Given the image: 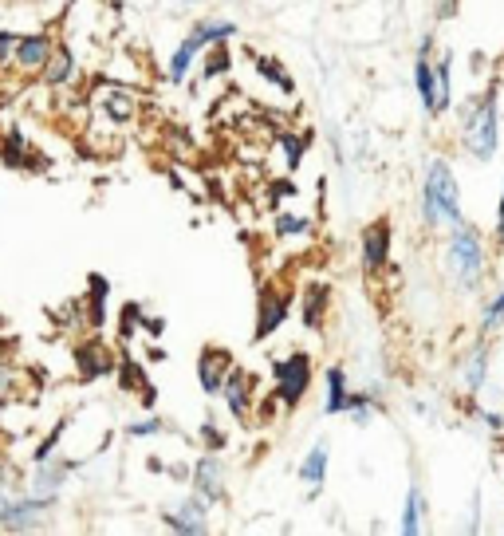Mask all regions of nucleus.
Segmentation results:
<instances>
[{
    "mask_svg": "<svg viewBox=\"0 0 504 536\" xmlns=\"http://www.w3.org/2000/svg\"><path fill=\"white\" fill-rule=\"evenodd\" d=\"M418 221L426 233H449L465 221L461 209V182L449 166V158H430L422 170V190H418Z\"/></svg>",
    "mask_w": 504,
    "mask_h": 536,
    "instance_id": "nucleus-1",
    "label": "nucleus"
},
{
    "mask_svg": "<svg viewBox=\"0 0 504 536\" xmlns=\"http://www.w3.org/2000/svg\"><path fill=\"white\" fill-rule=\"evenodd\" d=\"M457 123H461V150L473 162L489 166L501 150V91L489 87V91L465 99L457 111Z\"/></svg>",
    "mask_w": 504,
    "mask_h": 536,
    "instance_id": "nucleus-2",
    "label": "nucleus"
},
{
    "mask_svg": "<svg viewBox=\"0 0 504 536\" xmlns=\"http://www.w3.org/2000/svg\"><path fill=\"white\" fill-rule=\"evenodd\" d=\"M445 276L453 280L457 292H477L489 276V245L485 233L473 221H461L457 229L445 233Z\"/></svg>",
    "mask_w": 504,
    "mask_h": 536,
    "instance_id": "nucleus-3",
    "label": "nucleus"
},
{
    "mask_svg": "<svg viewBox=\"0 0 504 536\" xmlns=\"http://www.w3.org/2000/svg\"><path fill=\"white\" fill-rule=\"evenodd\" d=\"M268 371H272V395L276 402L292 414V410H300L304 399L312 395V383H315V363L308 351H288V355H276L272 363H268Z\"/></svg>",
    "mask_w": 504,
    "mask_h": 536,
    "instance_id": "nucleus-4",
    "label": "nucleus"
},
{
    "mask_svg": "<svg viewBox=\"0 0 504 536\" xmlns=\"http://www.w3.org/2000/svg\"><path fill=\"white\" fill-rule=\"evenodd\" d=\"M60 501H40V497H28V493H12V489H0V529L16 536H32L44 529V521L56 513Z\"/></svg>",
    "mask_w": 504,
    "mask_h": 536,
    "instance_id": "nucleus-5",
    "label": "nucleus"
},
{
    "mask_svg": "<svg viewBox=\"0 0 504 536\" xmlns=\"http://www.w3.org/2000/svg\"><path fill=\"white\" fill-rule=\"evenodd\" d=\"M292 316V288L276 280H260L256 288V320H252V343H268Z\"/></svg>",
    "mask_w": 504,
    "mask_h": 536,
    "instance_id": "nucleus-6",
    "label": "nucleus"
},
{
    "mask_svg": "<svg viewBox=\"0 0 504 536\" xmlns=\"http://www.w3.org/2000/svg\"><path fill=\"white\" fill-rule=\"evenodd\" d=\"M71 363H75L79 383H99V379H111V375H115L119 351H115L99 332H91L87 339H79V343L71 347Z\"/></svg>",
    "mask_w": 504,
    "mask_h": 536,
    "instance_id": "nucleus-7",
    "label": "nucleus"
},
{
    "mask_svg": "<svg viewBox=\"0 0 504 536\" xmlns=\"http://www.w3.org/2000/svg\"><path fill=\"white\" fill-rule=\"evenodd\" d=\"M189 493L205 505H229V466L221 454H205L189 462Z\"/></svg>",
    "mask_w": 504,
    "mask_h": 536,
    "instance_id": "nucleus-8",
    "label": "nucleus"
},
{
    "mask_svg": "<svg viewBox=\"0 0 504 536\" xmlns=\"http://www.w3.org/2000/svg\"><path fill=\"white\" fill-rule=\"evenodd\" d=\"M394 261V221L375 217L371 225H363L359 233V265L367 276H382Z\"/></svg>",
    "mask_w": 504,
    "mask_h": 536,
    "instance_id": "nucleus-9",
    "label": "nucleus"
},
{
    "mask_svg": "<svg viewBox=\"0 0 504 536\" xmlns=\"http://www.w3.org/2000/svg\"><path fill=\"white\" fill-rule=\"evenodd\" d=\"M91 107L99 111V119L107 123V127H130L134 119H138V91H130L126 83H99L95 91H91Z\"/></svg>",
    "mask_w": 504,
    "mask_h": 536,
    "instance_id": "nucleus-10",
    "label": "nucleus"
},
{
    "mask_svg": "<svg viewBox=\"0 0 504 536\" xmlns=\"http://www.w3.org/2000/svg\"><path fill=\"white\" fill-rule=\"evenodd\" d=\"M256 391H260L256 375H252L249 367L233 363V371L225 375V383H221V395H217V399L225 402V414H229V418H237V422H249L252 406H256V399H260Z\"/></svg>",
    "mask_w": 504,
    "mask_h": 536,
    "instance_id": "nucleus-11",
    "label": "nucleus"
},
{
    "mask_svg": "<svg viewBox=\"0 0 504 536\" xmlns=\"http://www.w3.org/2000/svg\"><path fill=\"white\" fill-rule=\"evenodd\" d=\"M79 469L75 458H48L40 466H32V473L24 477V493L40 497V501H60L63 485L71 481V473Z\"/></svg>",
    "mask_w": 504,
    "mask_h": 536,
    "instance_id": "nucleus-12",
    "label": "nucleus"
},
{
    "mask_svg": "<svg viewBox=\"0 0 504 536\" xmlns=\"http://www.w3.org/2000/svg\"><path fill=\"white\" fill-rule=\"evenodd\" d=\"M489 367H493V339H477L473 347H465L461 351V359H457V379H461V387H465V395L469 399H477L485 387H489Z\"/></svg>",
    "mask_w": 504,
    "mask_h": 536,
    "instance_id": "nucleus-13",
    "label": "nucleus"
},
{
    "mask_svg": "<svg viewBox=\"0 0 504 536\" xmlns=\"http://www.w3.org/2000/svg\"><path fill=\"white\" fill-rule=\"evenodd\" d=\"M209 509L201 497H182L174 509H162V525L170 536H213L209 533Z\"/></svg>",
    "mask_w": 504,
    "mask_h": 536,
    "instance_id": "nucleus-14",
    "label": "nucleus"
},
{
    "mask_svg": "<svg viewBox=\"0 0 504 536\" xmlns=\"http://www.w3.org/2000/svg\"><path fill=\"white\" fill-rule=\"evenodd\" d=\"M0 166L24 170V174H44L52 162L28 142V134L20 131V127H8V131L0 134Z\"/></svg>",
    "mask_w": 504,
    "mask_h": 536,
    "instance_id": "nucleus-15",
    "label": "nucleus"
},
{
    "mask_svg": "<svg viewBox=\"0 0 504 536\" xmlns=\"http://www.w3.org/2000/svg\"><path fill=\"white\" fill-rule=\"evenodd\" d=\"M233 363H237V359H233L229 347H221V343H205V347L197 351V387H201V395L217 399L225 375L233 371Z\"/></svg>",
    "mask_w": 504,
    "mask_h": 536,
    "instance_id": "nucleus-16",
    "label": "nucleus"
},
{
    "mask_svg": "<svg viewBox=\"0 0 504 536\" xmlns=\"http://www.w3.org/2000/svg\"><path fill=\"white\" fill-rule=\"evenodd\" d=\"M56 36L48 32V28H40V32H24L20 40H16V56H12V64L20 75H40L44 67H48V56L56 52Z\"/></svg>",
    "mask_w": 504,
    "mask_h": 536,
    "instance_id": "nucleus-17",
    "label": "nucleus"
},
{
    "mask_svg": "<svg viewBox=\"0 0 504 536\" xmlns=\"http://www.w3.org/2000/svg\"><path fill=\"white\" fill-rule=\"evenodd\" d=\"M79 300H83V320H87V328H91V332H103V328L111 324V312H107V304H111V276L87 272V292H83Z\"/></svg>",
    "mask_w": 504,
    "mask_h": 536,
    "instance_id": "nucleus-18",
    "label": "nucleus"
},
{
    "mask_svg": "<svg viewBox=\"0 0 504 536\" xmlns=\"http://www.w3.org/2000/svg\"><path fill=\"white\" fill-rule=\"evenodd\" d=\"M331 300H335V292L327 280H308L300 288V324L308 332H323V324L331 316Z\"/></svg>",
    "mask_w": 504,
    "mask_h": 536,
    "instance_id": "nucleus-19",
    "label": "nucleus"
},
{
    "mask_svg": "<svg viewBox=\"0 0 504 536\" xmlns=\"http://www.w3.org/2000/svg\"><path fill=\"white\" fill-rule=\"evenodd\" d=\"M414 91H418V103H422V115L434 119V36H426L418 44V56H414Z\"/></svg>",
    "mask_w": 504,
    "mask_h": 536,
    "instance_id": "nucleus-20",
    "label": "nucleus"
},
{
    "mask_svg": "<svg viewBox=\"0 0 504 536\" xmlns=\"http://www.w3.org/2000/svg\"><path fill=\"white\" fill-rule=\"evenodd\" d=\"M347 399H351V379H347V367L343 363H331L323 371V414L335 418L347 410Z\"/></svg>",
    "mask_w": 504,
    "mask_h": 536,
    "instance_id": "nucleus-21",
    "label": "nucleus"
},
{
    "mask_svg": "<svg viewBox=\"0 0 504 536\" xmlns=\"http://www.w3.org/2000/svg\"><path fill=\"white\" fill-rule=\"evenodd\" d=\"M430 525V505L422 497L418 485L406 489V501H402V513H398V536H426Z\"/></svg>",
    "mask_w": 504,
    "mask_h": 536,
    "instance_id": "nucleus-22",
    "label": "nucleus"
},
{
    "mask_svg": "<svg viewBox=\"0 0 504 536\" xmlns=\"http://www.w3.org/2000/svg\"><path fill=\"white\" fill-rule=\"evenodd\" d=\"M241 36V28L233 24V20H225V16H205V20H197L193 28H189V40L205 52V48H213V44H233Z\"/></svg>",
    "mask_w": 504,
    "mask_h": 536,
    "instance_id": "nucleus-23",
    "label": "nucleus"
},
{
    "mask_svg": "<svg viewBox=\"0 0 504 536\" xmlns=\"http://www.w3.org/2000/svg\"><path fill=\"white\" fill-rule=\"evenodd\" d=\"M327 473H331V446H327V442H315L312 450L300 458L296 477H300L312 493H319V489H323V481H327Z\"/></svg>",
    "mask_w": 504,
    "mask_h": 536,
    "instance_id": "nucleus-24",
    "label": "nucleus"
},
{
    "mask_svg": "<svg viewBox=\"0 0 504 536\" xmlns=\"http://www.w3.org/2000/svg\"><path fill=\"white\" fill-rule=\"evenodd\" d=\"M75 75H79V60H75V52L67 48V44H56V52L48 56V67L40 71V79L48 83V87H71L75 83Z\"/></svg>",
    "mask_w": 504,
    "mask_h": 536,
    "instance_id": "nucleus-25",
    "label": "nucleus"
},
{
    "mask_svg": "<svg viewBox=\"0 0 504 536\" xmlns=\"http://www.w3.org/2000/svg\"><path fill=\"white\" fill-rule=\"evenodd\" d=\"M315 233V221L308 213H292V209H276L272 213V237L276 241H308Z\"/></svg>",
    "mask_w": 504,
    "mask_h": 536,
    "instance_id": "nucleus-26",
    "label": "nucleus"
},
{
    "mask_svg": "<svg viewBox=\"0 0 504 536\" xmlns=\"http://www.w3.org/2000/svg\"><path fill=\"white\" fill-rule=\"evenodd\" d=\"M434 119L453 111V52H441L434 60Z\"/></svg>",
    "mask_w": 504,
    "mask_h": 536,
    "instance_id": "nucleus-27",
    "label": "nucleus"
},
{
    "mask_svg": "<svg viewBox=\"0 0 504 536\" xmlns=\"http://www.w3.org/2000/svg\"><path fill=\"white\" fill-rule=\"evenodd\" d=\"M276 150H280V158H284V174H296L300 166H304V158H308V142H312V134H300V131H276Z\"/></svg>",
    "mask_w": 504,
    "mask_h": 536,
    "instance_id": "nucleus-28",
    "label": "nucleus"
},
{
    "mask_svg": "<svg viewBox=\"0 0 504 536\" xmlns=\"http://www.w3.org/2000/svg\"><path fill=\"white\" fill-rule=\"evenodd\" d=\"M382 406H386V402H382V387H367V391H351L343 414H347L355 426H371V418H375Z\"/></svg>",
    "mask_w": 504,
    "mask_h": 536,
    "instance_id": "nucleus-29",
    "label": "nucleus"
},
{
    "mask_svg": "<svg viewBox=\"0 0 504 536\" xmlns=\"http://www.w3.org/2000/svg\"><path fill=\"white\" fill-rule=\"evenodd\" d=\"M197 60H201V48L193 44V40H182L178 48H174V56H170V64H166V79L174 83V87H186L189 75H193V67H197Z\"/></svg>",
    "mask_w": 504,
    "mask_h": 536,
    "instance_id": "nucleus-30",
    "label": "nucleus"
},
{
    "mask_svg": "<svg viewBox=\"0 0 504 536\" xmlns=\"http://www.w3.org/2000/svg\"><path fill=\"white\" fill-rule=\"evenodd\" d=\"M115 383H119V391L123 395H138L146 383H150V375H146V363H138L126 347H119V367H115Z\"/></svg>",
    "mask_w": 504,
    "mask_h": 536,
    "instance_id": "nucleus-31",
    "label": "nucleus"
},
{
    "mask_svg": "<svg viewBox=\"0 0 504 536\" xmlns=\"http://www.w3.org/2000/svg\"><path fill=\"white\" fill-rule=\"evenodd\" d=\"M197 71H201V83H213V79H225L233 71V44H213L201 52L197 60Z\"/></svg>",
    "mask_w": 504,
    "mask_h": 536,
    "instance_id": "nucleus-32",
    "label": "nucleus"
},
{
    "mask_svg": "<svg viewBox=\"0 0 504 536\" xmlns=\"http://www.w3.org/2000/svg\"><path fill=\"white\" fill-rule=\"evenodd\" d=\"M20 399H32V391H24V371L8 359H0V406L8 410L12 402Z\"/></svg>",
    "mask_w": 504,
    "mask_h": 536,
    "instance_id": "nucleus-33",
    "label": "nucleus"
},
{
    "mask_svg": "<svg viewBox=\"0 0 504 536\" xmlns=\"http://www.w3.org/2000/svg\"><path fill=\"white\" fill-rule=\"evenodd\" d=\"M252 64H256V75H260L264 83H272L280 95H296V79L284 71V64H280L276 56H252Z\"/></svg>",
    "mask_w": 504,
    "mask_h": 536,
    "instance_id": "nucleus-34",
    "label": "nucleus"
},
{
    "mask_svg": "<svg viewBox=\"0 0 504 536\" xmlns=\"http://www.w3.org/2000/svg\"><path fill=\"white\" fill-rule=\"evenodd\" d=\"M142 316H146V308H142L138 300H126L123 308H119V324H115L119 347H130V343H134V335L142 332Z\"/></svg>",
    "mask_w": 504,
    "mask_h": 536,
    "instance_id": "nucleus-35",
    "label": "nucleus"
},
{
    "mask_svg": "<svg viewBox=\"0 0 504 536\" xmlns=\"http://www.w3.org/2000/svg\"><path fill=\"white\" fill-rule=\"evenodd\" d=\"M67 426H71V414H63V418H56V426L32 446V466H40V462H48V458H56V450H60L63 434H67Z\"/></svg>",
    "mask_w": 504,
    "mask_h": 536,
    "instance_id": "nucleus-36",
    "label": "nucleus"
},
{
    "mask_svg": "<svg viewBox=\"0 0 504 536\" xmlns=\"http://www.w3.org/2000/svg\"><path fill=\"white\" fill-rule=\"evenodd\" d=\"M501 328H504V288H497V292H493V296L481 304V320H477V332L489 339V335H497Z\"/></svg>",
    "mask_w": 504,
    "mask_h": 536,
    "instance_id": "nucleus-37",
    "label": "nucleus"
},
{
    "mask_svg": "<svg viewBox=\"0 0 504 536\" xmlns=\"http://www.w3.org/2000/svg\"><path fill=\"white\" fill-rule=\"evenodd\" d=\"M123 434H126V438H130V442H150V438L166 434V418H162V414H142V418L126 422Z\"/></svg>",
    "mask_w": 504,
    "mask_h": 536,
    "instance_id": "nucleus-38",
    "label": "nucleus"
},
{
    "mask_svg": "<svg viewBox=\"0 0 504 536\" xmlns=\"http://www.w3.org/2000/svg\"><path fill=\"white\" fill-rule=\"evenodd\" d=\"M197 442H201L205 454H225V450H229V434H225L213 418H205V422L197 426Z\"/></svg>",
    "mask_w": 504,
    "mask_h": 536,
    "instance_id": "nucleus-39",
    "label": "nucleus"
},
{
    "mask_svg": "<svg viewBox=\"0 0 504 536\" xmlns=\"http://www.w3.org/2000/svg\"><path fill=\"white\" fill-rule=\"evenodd\" d=\"M264 194H268V205H272V213H276L288 198H300V186L292 182V174H284V178H268Z\"/></svg>",
    "mask_w": 504,
    "mask_h": 536,
    "instance_id": "nucleus-40",
    "label": "nucleus"
},
{
    "mask_svg": "<svg viewBox=\"0 0 504 536\" xmlns=\"http://www.w3.org/2000/svg\"><path fill=\"white\" fill-rule=\"evenodd\" d=\"M469 414L489 430V434H504V414L501 410H493V406H481L477 399H469Z\"/></svg>",
    "mask_w": 504,
    "mask_h": 536,
    "instance_id": "nucleus-41",
    "label": "nucleus"
},
{
    "mask_svg": "<svg viewBox=\"0 0 504 536\" xmlns=\"http://www.w3.org/2000/svg\"><path fill=\"white\" fill-rule=\"evenodd\" d=\"M280 402H276V395H264V399H256V406H252V418L249 422H256V426H272L276 418H280Z\"/></svg>",
    "mask_w": 504,
    "mask_h": 536,
    "instance_id": "nucleus-42",
    "label": "nucleus"
},
{
    "mask_svg": "<svg viewBox=\"0 0 504 536\" xmlns=\"http://www.w3.org/2000/svg\"><path fill=\"white\" fill-rule=\"evenodd\" d=\"M477 529H481V497L473 493V501L465 509V521H461V536H477Z\"/></svg>",
    "mask_w": 504,
    "mask_h": 536,
    "instance_id": "nucleus-43",
    "label": "nucleus"
},
{
    "mask_svg": "<svg viewBox=\"0 0 504 536\" xmlns=\"http://www.w3.org/2000/svg\"><path fill=\"white\" fill-rule=\"evenodd\" d=\"M16 40H20V36H16L12 28H0V71L12 64V56H16Z\"/></svg>",
    "mask_w": 504,
    "mask_h": 536,
    "instance_id": "nucleus-44",
    "label": "nucleus"
},
{
    "mask_svg": "<svg viewBox=\"0 0 504 536\" xmlns=\"http://www.w3.org/2000/svg\"><path fill=\"white\" fill-rule=\"evenodd\" d=\"M493 241H497V249H504V182H501V201H497V221H493Z\"/></svg>",
    "mask_w": 504,
    "mask_h": 536,
    "instance_id": "nucleus-45",
    "label": "nucleus"
},
{
    "mask_svg": "<svg viewBox=\"0 0 504 536\" xmlns=\"http://www.w3.org/2000/svg\"><path fill=\"white\" fill-rule=\"evenodd\" d=\"M142 332L150 335V339H162V332H166V320H162V316H142Z\"/></svg>",
    "mask_w": 504,
    "mask_h": 536,
    "instance_id": "nucleus-46",
    "label": "nucleus"
},
{
    "mask_svg": "<svg viewBox=\"0 0 504 536\" xmlns=\"http://www.w3.org/2000/svg\"><path fill=\"white\" fill-rule=\"evenodd\" d=\"M138 402H142V410H146V414H154V406H158V387H154V383H146V387L138 391Z\"/></svg>",
    "mask_w": 504,
    "mask_h": 536,
    "instance_id": "nucleus-47",
    "label": "nucleus"
},
{
    "mask_svg": "<svg viewBox=\"0 0 504 536\" xmlns=\"http://www.w3.org/2000/svg\"><path fill=\"white\" fill-rule=\"evenodd\" d=\"M166 473H170V477H178V481H186V485H189V466H166Z\"/></svg>",
    "mask_w": 504,
    "mask_h": 536,
    "instance_id": "nucleus-48",
    "label": "nucleus"
},
{
    "mask_svg": "<svg viewBox=\"0 0 504 536\" xmlns=\"http://www.w3.org/2000/svg\"><path fill=\"white\" fill-rule=\"evenodd\" d=\"M146 359H150V363H162V359H166V351H162V347H150V351H146Z\"/></svg>",
    "mask_w": 504,
    "mask_h": 536,
    "instance_id": "nucleus-49",
    "label": "nucleus"
},
{
    "mask_svg": "<svg viewBox=\"0 0 504 536\" xmlns=\"http://www.w3.org/2000/svg\"><path fill=\"white\" fill-rule=\"evenodd\" d=\"M146 469H150V473H166V466H162L158 458H146Z\"/></svg>",
    "mask_w": 504,
    "mask_h": 536,
    "instance_id": "nucleus-50",
    "label": "nucleus"
},
{
    "mask_svg": "<svg viewBox=\"0 0 504 536\" xmlns=\"http://www.w3.org/2000/svg\"><path fill=\"white\" fill-rule=\"evenodd\" d=\"M453 4H457V0H441L438 16H453Z\"/></svg>",
    "mask_w": 504,
    "mask_h": 536,
    "instance_id": "nucleus-51",
    "label": "nucleus"
},
{
    "mask_svg": "<svg viewBox=\"0 0 504 536\" xmlns=\"http://www.w3.org/2000/svg\"><path fill=\"white\" fill-rule=\"evenodd\" d=\"M170 4H205V0H170Z\"/></svg>",
    "mask_w": 504,
    "mask_h": 536,
    "instance_id": "nucleus-52",
    "label": "nucleus"
},
{
    "mask_svg": "<svg viewBox=\"0 0 504 536\" xmlns=\"http://www.w3.org/2000/svg\"><path fill=\"white\" fill-rule=\"evenodd\" d=\"M0 422H4V406H0Z\"/></svg>",
    "mask_w": 504,
    "mask_h": 536,
    "instance_id": "nucleus-53",
    "label": "nucleus"
}]
</instances>
